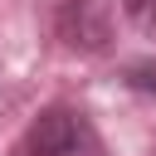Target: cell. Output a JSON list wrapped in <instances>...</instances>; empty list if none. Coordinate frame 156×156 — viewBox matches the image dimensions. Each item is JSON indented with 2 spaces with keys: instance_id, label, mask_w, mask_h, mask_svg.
Returning a JSON list of instances; mask_svg holds the SVG:
<instances>
[{
  "instance_id": "7a4b0ae2",
  "label": "cell",
  "mask_w": 156,
  "mask_h": 156,
  "mask_svg": "<svg viewBox=\"0 0 156 156\" xmlns=\"http://www.w3.org/2000/svg\"><path fill=\"white\" fill-rule=\"evenodd\" d=\"M58 34L78 49H102L107 44V20H102V10L93 5V0H63V10H58Z\"/></svg>"
},
{
  "instance_id": "277c9868",
  "label": "cell",
  "mask_w": 156,
  "mask_h": 156,
  "mask_svg": "<svg viewBox=\"0 0 156 156\" xmlns=\"http://www.w3.org/2000/svg\"><path fill=\"white\" fill-rule=\"evenodd\" d=\"M132 88H146V93H156V68H151V63H136V68H132Z\"/></svg>"
},
{
  "instance_id": "6da1fadb",
  "label": "cell",
  "mask_w": 156,
  "mask_h": 156,
  "mask_svg": "<svg viewBox=\"0 0 156 156\" xmlns=\"http://www.w3.org/2000/svg\"><path fill=\"white\" fill-rule=\"evenodd\" d=\"M24 151L29 156H107L98 127L88 122V112L63 107V102H54L34 117V127L24 136Z\"/></svg>"
},
{
  "instance_id": "3957f363",
  "label": "cell",
  "mask_w": 156,
  "mask_h": 156,
  "mask_svg": "<svg viewBox=\"0 0 156 156\" xmlns=\"http://www.w3.org/2000/svg\"><path fill=\"white\" fill-rule=\"evenodd\" d=\"M122 5H127V20H132L136 29L156 34V0H122Z\"/></svg>"
}]
</instances>
